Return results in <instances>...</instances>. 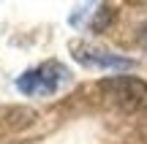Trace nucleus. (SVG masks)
I'll list each match as a JSON object with an SVG mask.
<instances>
[{
	"label": "nucleus",
	"instance_id": "5",
	"mask_svg": "<svg viewBox=\"0 0 147 144\" xmlns=\"http://www.w3.org/2000/svg\"><path fill=\"white\" fill-rule=\"evenodd\" d=\"M139 44H142V46L147 49V25L142 27V33H139Z\"/></svg>",
	"mask_w": 147,
	"mask_h": 144
},
{
	"label": "nucleus",
	"instance_id": "2",
	"mask_svg": "<svg viewBox=\"0 0 147 144\" xmlns=\"http://www.w3.org/2000/svg\"><path fill=\"white\" fill-rule=\"evenodd\" d=\"M98 90L115 109L125 114L142 112L147 106V84L136 76H109V79L98 82Z\"/></svg>",
	"mask_w": 147,
	"mask_h": 144
},
{
	"label": "nucleus",
	"instance_id": "3",
	"mask_svg": "<svg viewBox=\"0 0 147 144\" xmlns=\"http://www.w3.org/2000/svg\"><path fill=\"white\" fill-rule=\"evenodd\" d=\"M74 49V60L87 68H101V71H131L136 65V60L131 57H120V54H112L106 49H95V46H87V44H71Z\"/></svg>",
	"mask_w": 147,
	"mask_h": 144
},
{
	"label": "nucleus",
	"instance_id": "4",
	"mask_svg": "<svg viewBox=\"0 0 147 144\" xmlns=\"http://www.w3.org/2000/svg\"><path fill=\"white\" fill-rule=\"evenodd\" d=\"M115 16V8L106 3H87V5H76L71 14V25L82 27V30H90V33H101L106 30V25L112 22Z\"/></svg>",
	"mask_w": 147,
	"mask_h": 144
},
{
	"label": "nucleus",
	"instance_id": "1",
	"mask_svg": "<svg viewBox=\"0 0 147 144\" xmlns=\"http://www.w3.org/2000/svg\"><path fill=\"white\" fill-rule=\"evenodd\" d=\"M65 84H71V71L57 60H47V63L25 71L16 79V90L30 98H49L60 92Z\"/></svg>",
	"mask_w": 147,
	"mask_h": 144
}]
</instances>
